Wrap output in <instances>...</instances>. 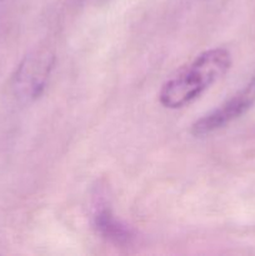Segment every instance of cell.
Here are the masks:
<instances>
[{"label": "cell", "mask_w": 255, "mask_h": 256, "mask_svg": "<svg viewBox=\"0 0 255 256\" xmlns=\"http://www.w3.org/2000/svg\"><path fill=\"white\" fill-rule=\"evenodd\" d=\"M94 2H96V4H104V2H110V0H94Z\"/></svg>", "instance_id": "cell-5"}, {"label": "cell", "mask_w": 255, "mask_h": 256, "mask_svg": "<svg viewBox=\"0 0 255 256\" xmlns=\"http://www.w3.org/2000/svg\"><path fill=\"white\" fill-rule=\"evenodd\" d=\"M255 104V76L248 82L244 88L232 95L229 100L204 115L192 125V134L194 136H206L218 130L222 129L234 120L249 112Z\"/></svg>", "instance_id": "cell-3"}, {"label": "cell", "mask_w": 255, "mask_h": 256, "mask_svg": "<svg viewBox=\"0 0 255 256\" xmlns=\"http://www.w3.org/2000/svg\"><path fill=\"white\" fill-rule=\"evenodd\" d=\"M94 226L102 239L115 246H129L135 239L132 230L118 219L106 206H98L94 214Z\"/></svg>", "instance_id": "cell-4"}, {"label": "cell", "mask_w": 255, "mask_h": 256, "mask_svg": "<svg viewBox=\"0 0 255 256\" xmlns=\"http://www.w3.org/2000/svg\"><path fill=\"white\" fill-rule=\"evenodd\" d=\"M232 66V55L225 48H212L168 80L159 92V102L166 109H182L196 100Z\"/></svg>", "instance_id": "cell-1"}, {"label": "cell", "mask_w": 255, "mask_h": 256, "mask_svg": "<svg viewBox=\"0 0 255 256\" xmlns=\"http://www.w3.org/2000/svg\"><path fill=\"white\" fill-rule=\"evenodd\" d=\"M55 64V56L46 48L32 50L20 62L12 75V92L19 100L30 102L44 92Z\"/></svg>", "instance_id": "cell-2"}]
</instances>
